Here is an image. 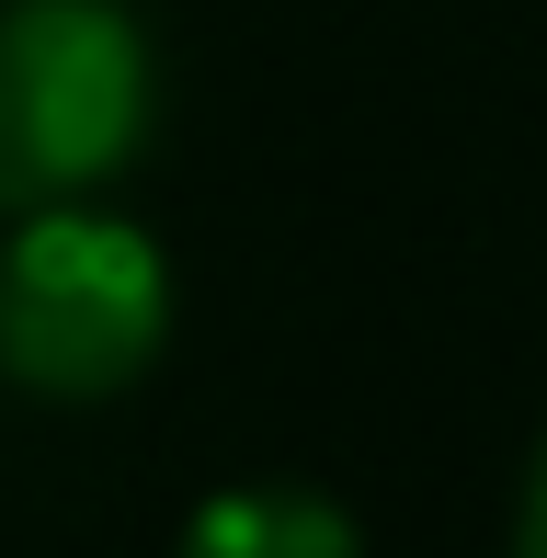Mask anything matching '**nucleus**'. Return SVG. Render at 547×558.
I'll return each instance as SVG.
<instances>
[{"instance_id":"20e7f679","label":"nucleus","mask_w":547,"mask_h":558,"mask_svg":"<svg viewBox=\"0 0 547 558\" xmlns=\"http://www.w3.org/2000/svg\"><path fill=\"white\" fill-rule=\"evenodd\" d=\"M513 558H547V445L525 468V501H513Z\"/></svg>"},{"instance_id":"f03ea898","label":"nucleus","mask_w":547,"mask_h":558,"mask_svg":"<svg viewBox=\"0 0 547 558\" xmlns=\"http://www.w3.org/2000/svg\"><path fill=\"white\" fill-rule=\"evenodd\" d=\"M171 342V263L126 206L12 217L0 240V376L23 399H114Z\"/></svg>"},{"instance_id":"f257e3e1","label":"nucleus","mask_w":547,"mask_h":558,"mask_svg":"<svg viewBox=\"0 0 547 558\" xmlns=\"http://www.w3.org/2000/svg\"><path fill=\"white\" fill-rule=\"evenodd\" d=\"M160 125V46L126 0H0V217L104 206Z\"/></svg>"},{"instance_id":"7ed1b4c3","label":"nucleus","mask_w":547,"mask_h":558,"mask_svg":"<svg viewBox=\"0 0 547 558\" xmlns=\"http://www.w3.org/2000/svg\"><path fill=\"white\" fill-rule=\"evenodd\" d=\"M171 558H365V524L308 478H229L183 513Z\"/></svg>"}]
</instances>
